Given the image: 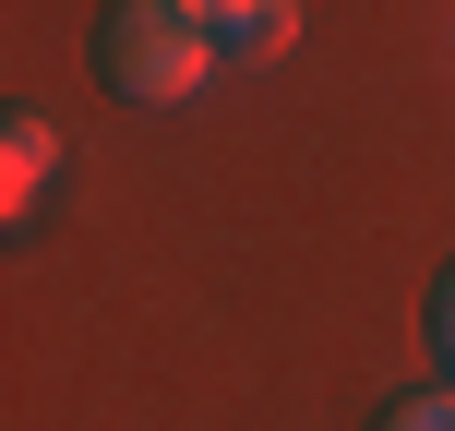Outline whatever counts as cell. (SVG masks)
I'll list each match as a JSON object with an SVG mask.
<instances>
[{"instance_id": "obj_1", "label": "cell", "mask_w": 455, "mask_h": 431, "mask_svg": "<svg viewBox=\"0 0 455 431\" xmlns=\"http://www.w3.org/2000/svg\"><path fill=\"white\" fill-rule=\"evenodd\" d=\"M96 72L132 108H180V96H204L216 36L192 24V0H120V12H96Z\"/></svg>"}, {"instance_id": "obj_2", "label": "cell", "mask_w": 455, "mask_h": 431, "mask_svg": "<svg viewBox=\"0 0 455 431\" xmlns=\"http://www.w3.org/2000/svg\"><path fill=\"white\" fill-rule=\"evenodd\" d=\"M192 24L216 36V60H288L299 48V0H192Z\"/></svg>"}, {"instance_id": "obj_3", "label": "cell", "mask_w": 455, "mask_h": 431, "mask_svg": "<svg viewBox=\"0 0 455 431\" xmlns=\"http://www.w3.org/2000/svg\"><path fill=\"white\" fill-rule=\"evenodd\" d=\"M48 168H60V120H48V108H12V132H0V216H36Z\"/></svg>"}, {"instance_id": "obj_4", "label": "cell", "mask_w": 455, "mask_h": 431, "mask_svg": "<svg viewBox=\"0 0 455 431\" xmlns=\"http://www.w3.org/2000/svg\"><path fill=\"white\" fill-rule=\"evenodd\" d=\"M371 431H455V384H432V395H395Z\"/></svg>"}, {"instance_id": "obj_5", "label": "cell", "mask_w": 455, "mask_h": 431, "mask_svg": "<svg viewBox=\"0 0 455 431\" xmlns=\"http://www.w3.org/2000/svg\"><path fill=\"white\" fill-rule=\"evenodd\" d=\"M432 347H443V371H455V264H443V288H432Z\"/></svg>"}]
</instances>
